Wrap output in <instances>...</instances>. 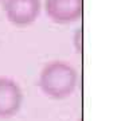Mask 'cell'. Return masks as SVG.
Masks as SVG:
<instances>
[{"instance_id": "obj_4", "label": "cell", "mask_w": 121, "mask_h": 121, "mask_svg": "<svg viewBox=\"0 0 121 121\" xmlns=\"http://www.w3.org/2000/svg\"><path fill=\"white\" fill-rule=\"evenodd\" d=\"M23 91L13 79L0 77V118H9L19 112Z\"/></svg>"}, {"instance_id": "obj_2", "label": "cell", "mask_w": 121, "mask_h": 121, "mask_svg": "<svg viewBox=\"0 0 121 121\" xmlns=\"http://www.w3.org/2000/svg\"><path fill=\"white\" fill-rule=\"evenodd\" d=\"M4 13L9 23L15 26H30L42 11L40 0H4Z\"/></svg>"}, {"instance_id": "obj_1", "label": "cell", "mask_w": 121, "mask_h": 121, "mask_svg": "<svg viewBox=\"0 0 121 121\" xmlns=\"http://www.w3.org/2000/svg\"><path fill=\"white\" fill-rule=\"evenodd\" d=\"M77 70L62 60L50 62L43 67L39 75V87L50 98L63 99L75 91Z\"/></svg>"}, {"instance_id": "obj_5", "label": "cell", "mask_w": 121, "mask_h": 121, "mask_svg": "<svg viewBox=\"0 0 121 121\" xmlns=\"http://www.w3.org/2000/svg\"><path fill=\"white\" fill-rule=\"evenodd\" d=\"M1 1H4V0H0V3H1Z\"/></svg>"}, {"instance_id": "obj_3", "label": "cell", "mask_w": 121, "mask_h": 121, "mask_svg": "<svg viewBox=\"0 0 121 121\" xmlns=\"http://www.w3.org/2000/svg\"><path fill=\"white\" fill-rule=\"evenodd\" d=\"M44 11L48 19L54 23H74L82 17L83 0H46Z\"/></svg>"}]
</instances>
